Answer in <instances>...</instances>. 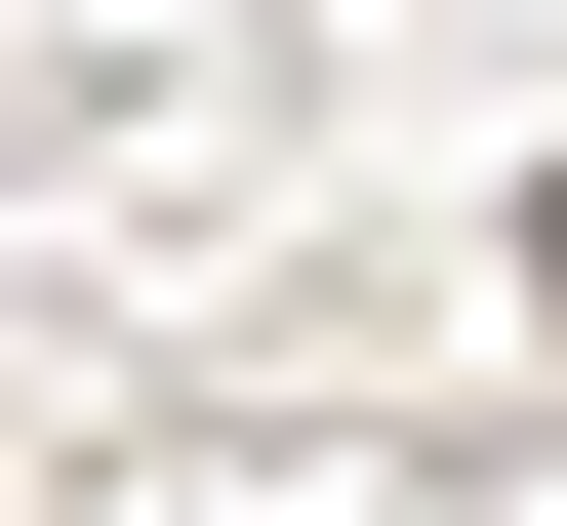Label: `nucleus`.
<instances>
[{
    "mask_svg": "<svg viewBox=\"0 0 567 526\" xmlns=\"http://www.w3.org/2000/svg\"><path fill=\"white\" fill-rule=\"evenodd\" d=\"M527 324H567V203H527Z\"/></svg>",
    "mask_w": 567,
    "mask_h": 526,
    "instance_id": "nucleus-1",
    "label": "nucleus"
}]
</instances>
